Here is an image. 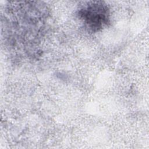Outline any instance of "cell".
<instances>
[{
  "mask_svg": "<svg viewBox=\"0 0 149 149\" xmlns=\"http://www.w3.org/2000/svg\"><path fill=\"white\" fill-rule=\"evenodd\" d=\"M77 16L84 26L92 32L101 30L110 20L109 9L106 3L102 1L84 3L78 9Z\"/></svg>",
  "mask_w": 149,
  "mask_h": 149,
  "instance_id": "obj_1",
  "label": "cell"
}]
</instances>
